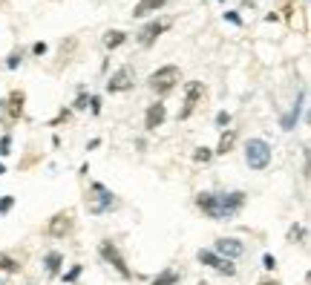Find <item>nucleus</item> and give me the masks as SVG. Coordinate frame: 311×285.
Segmentation results:
<instances>
[{
  "instance_id": "1",
  "label": "nucleus",
  "mask_w": 311,
  "mask_h": 285,
  "mask_svg": "<svg viewBox=\"0 0 311 285\" xmlns=\"http://www.w3.org/2000/svg\"><path fill=\"white\" fill-rule=\"evenodd\" d=\"M196 205H199V210H205V216L225 222V219H233L242 210L245 193L242 190H236V193H199Z\"/></svg>"
},
{
  "instance_id": "2",
  "label": "nucleus",
  "mask_w": 311,
  "mask_h": 285,
  "mask_svg": "<svg viewBox=\"0 0 311 285\" xmlns=\"http://www.w3.org/2000/svg\"><path fill=\"white\" fill-rule=\"evenodd\" d=\"M87 208H90V213H93V216H101V213L116 210V208H118V199L104 188V185H98V182H95L93 188H90V196H87Z\"/></svg>"
},
{
  "instance_id": "3",
  "label": "nucleus",
  "mask_w": 311,
  "mask_h": 285,
  "mask_svg": "<svg viewBox=\"0 0 311 285\" xmlns=\"http://www.w3.org/2000/svg\"><path fill=\"white\" fill-rule=\"evenodd\" d=\"M179 81H182V69H179V66H173V63H167V66L156 69L147 84H150V90H153V93L164 95V93H170Z\"/></svg>"
},
{
  "instance_id": "4",
  "label": "nucleus",
  "mask_w": 311,
  "mask_h": 285,
  "mask_svg": "<svg viewBox=\"0 0 311 285\" xmlns=\"http://www.w3.org/2000/svg\"><path fill=\"white\" fill-rule=\"evenodd\" d=\"M245 161L251 170H265L271 164V144L265 138H251L245 144Z\"/></svg>"
},
{
  "instance_id": "5",
  "label": "nucleus",
  "mask_w": 311,
  "mask_h": 285,
  "mask_svg": "<svg viewBox=\"0 0 311 285\" xmlns=\"http://www.w3.org/2000/svg\"><path fill=\"white\" fill-rule=\"evenodd\" d=\"M98 253H101V256H104V259H107V262H110V265H113V268H116L124 280L133 277V274H130V268H127V262H124V256H121V251H118L110 239H104V242L98 245Z\"/></svg>"
},
{
  "instance_id": "6",
  "label": "nucleus",
  "mask_w": 311,
  "mask_h": 285,
  "mask_svg": "<svg viewBox=\"0 0 311 285\" xmlns=\"http://www.w3.org/2000/svg\"><path fill=\"white\" fill-rule=\"evenodd\" d=\"M196 256H199V262H202V265H211V268L219 271L222 277H233V274H236V265H233L231 259H225V256L214 253V251H205V248H202Z\"/></svg>"
},
{
  "instance_id": "7",
  "label": "nucleus",
  "mask_w": 311,
  "mask_h": 285,
  "mask_svg": "<svg viewBox=\"0 0 311 285\" xmlns=\"http://www.w3.org/2000/svg\"><path fill=\"white\" fill-rule=\"evenodd\" d=\"M202 98H205V84L202 81H190L187 84V95H185V107L179 110V118H190Z\"/></svg>"
},
{
  "instance_id": "8",
  "label": "nucleus",
  "mask_w": 311,
  "mask_h": 285,
  "mask_svg": "<svg viewBox=\"0 0 311 285\" xmlns=\"http://www.w3.org/2000/svg\"><path fill=\"white\" fill-rule=\"evenodd\" d=\"M133 84H136V69H133V66H121V69H116L113 78L107 81V90H110V93H127Z\"/></svg>"
},
{
  "instance_id": "9",
  "label": "nucleus",
  "mask_w": 311,
  "mask_h": 285,
  "mask_svg": "<svg viewBox=\"0 0 311 285\" xmlns=\"http://www.w3.org/2000/svg\"><path fill=\"white\" fill-rule=\"evenodd\" d=\"M72 230V213H55L52 219H49V225H46V233L49 236H55V239H61V236H66Z\"/></svg>"
},
{
  "instance_id": "10",
  "label": "nucleus",
  "mask_w": 311,
  "mask_h": 285,
  "mask_svg": "<svg viewBox=\"0 0 311 285\" xmlns=\"http://www.w3.org/2000/svg\"><path fill=\"white\" fill-rule=\"evenodd\" d=\"M214 253H219V256H225V259H239L242 253H245V245L239 242V239H228V236H222V239H216V251Z\"/></svg>"
},
{
  "instance_id": "11",
  "label": "nucleus",
  "mask_w": 311,
  "mask_h": 285,
  "mask_svg": "<svg viewBox=\"0 0 311 285\" xmlns=\"http://www.w3.org/2000/svg\"><path fill=\"white\" fill-rule=\"evenodd\" d=\"M164 118H167L164 104H150V107H147V115H144V127L153 133V130H158V127L164 124Z\"/></svg>"
},
{
  "instance_id": "12",
  "label": "nucleus",
  "mask_w": 311,
  "mask_h": 285,
  "mask_svg": "<svg viewBox=\"0 0 311 285\" xmlns=\"http://www.w3.org/2000/svg\"><path fill=\"white\" fill-rule=\"evenodd\" d=\"M167 26H170V23H164V20H153V23H147L144 29L138 32V43H141V46H150V43H153V40L167 29Z\"/></svg>"
},
{
  "instance_id": "13",
  "label": "nucleus",
  "mask_w": 311,
  "mask_h": 285,
  "mask_svg": "<svg viewBox=\"0 0 311 285\" xmlns=\"http://www.w3.org/2000/svg\"><path fill=\"white\" fill-rule=\"evenodd\" d=\"M164 3H167V0H138L133 15H136V18H144V15H150V12H158Z\"/></svg>"
},
{
  "instance_id": "14",
  "label": "nucleus",
  "mask_w": 311,
  "mask_h": 285,
  "mask_svg": "<svg viewBox=\"0 0 311 285\" xmlns=\"http://www.w3.org/2000/svg\"><path fill=\"white\" fill-rule=\"evenodd\" d=\"M61 262H63V256L58 251H49L46 256H43V265H46V274L49 277H55L58 271H61Z\"/></svg>"
},
{
  "instance_id": "15",
  "label": "nucleus",
  "mask_w": 311,
  "mask_h": 285,
  "mask_svg": "<svg viewBox=\"0 0 311 285\" xmlns=\"http://www.w3.org/2000/svg\"><path fill=\"white\" fill-rule=\"evenodd\" d=\"M233 144H236V130H228V133H222V138H219L216 153H219V156L231 153V150H233Z\"/></svg>"
},
{
  "instance_id": "16",
  "label": "nucleus",
  "mask_w": 311,
  "mask_h": 285,
  "mask_svg": "<svg viewBox=\"0 0 311 285\" xmlns=\"http://www.w3.org/2000/svg\"><path fill=\"white\" fill-rule=\"evenodd\" d=\"M9 113H12V118H20V115H23V93H12V98H9Z\"/></svg>"
},
{
  "instance_id": "17",
  "label": "nucleus",
  "mask_w": 311,
  "mask_h": 285,
  "mask_svg": "<svg viewBox=\"0 0 311 285\" xmlns=\"http://www.w3.org/2000/svg\"><path fill=\"white\" fill-rule=\"evenodd\" d=\"M124 40H127L124 32H107V38H104V46H107V49H116V46H121Z\"/></svg>"
},
{
  "instance_id": "18",
  "label": "nucleus",
  "mask_w": 311,
  "mask_h": 285,
  "mask_svg": "<svg viewBox=\"0 0 311 285\" xmlns=\"http://www.w3.org/2000/svg\"><path fill=\"white\" fill-rule=\"evenodd\" d=\"M179 283V271H161L153 280V285H176Z\"/></svg>"
},
{
  "instance_id": "19",
  "label": "nucleus",
  "mask_w": 311,
  "mask_h": 285,
  "mask_svg": "<svg viewBox=\"0 0 311 285\" xmlns=\"http://www.w3.org/2000/svg\"><path fill=\"white\" fill-rule=\"evenodd\" d=\"M18 268H20V265H18V262H15L12 256L0 253V271H9V274H12V271H18Z\"/></svg>"
},
{
  "instance_id": "20",
  "label": "nucleus",
  "mask_w": 311,
  "mask_h": 285,
  "mask_svg": "<svg viewBox=\"0 0 311 285\" xmlns=\"http://www.w3.org/2000/svg\"><path fill=\"white\" fill-rule=\"evenodd\" d=\"M211 156H214V150H208V147H199V150L193 153L196 161H211Z\"/></svg>"
},
{
  "instance_id": "21",
  "label": "nucleus",
  "mask_w": 311,
  "mask_h": 285,
  "mask_svg": "<svg viewBox=\"0 0 311 285\" xmlns=\"http://www.w3.org/2000/svg\"><path fill=\"white\" fill-rule=\"evenodd\" d=\"M300 239H303V228H300V225H294V228L288 230V242H300Z\"/></svg>"
},
{
  "instance_id": "22",
  "label": "nucleus",
  "mask_w": 311,
  "mask_h": 285,
  "mask_svg": "<svg viewBox=\"0 0 311 285\" xmlns=\"http://www.w3.org/2000/svg\"><path fill=\"white\" fill-rule=\"evenodd\" d=\"M9 147H12V138H9V135H3V138H0V156H9V153H12Z\"/></svg>"
},
{
  "instance_id": "23",
  "label": "nucleus",
  "mask_w": 311,
  "mask_h": 285,
  "mask_svg": "<svg viewBox=\"0 0 311 285\" xmlns=\"http://www.w3.org/2000/svg\"><path fill=\"white\" fill-rule=\"evenodd\" d=\"M78 274H81V265H75L69 274H63V283H75V280H78Z\"/></svg>"
},
{
  "instance_id": "24",
  "label": "nucleus",
  "mask_w": 311,
  "mask_h": 285,
  "mask_svg": "<svg viewBox=\"0 0 311 285\" xmlns=\"http://www.w3.org/2000/svg\"><path fill=\"white\" fill-rule=\"evenodd\" d=\"M216 124L225 130V127L231 124V113H219V115H216Z\"/></svg>"
},
{
  "instance_id": "25",
  "label": "nucleus",
  "mask_w": 311,
  "mask_h": 285,
  "mask_svg": "<svg viewBox=\"0 0 311 285\" xmlns=\"http://www.w3.org/2000/svg\"><path fill=\"white\" fill-rule=\"evenodd\" d=\"M12 205H15V199H12V196H3V199H0V213H6Z\"/></svg>"
},
{
  "instance_id": "26",
  "label": "nucleus",
  "mask_w": 311,
  "mask_h": 285,
  "mask_svg": "<svg viewBox=\"0 0 311 285\" xmlns=\"http://www.w3.org/2000/svg\"><path fill=\"white\" fill-rule=\"evenodd\" d=\"M18 63H20V52H12V55H9V61H6V66H9V69H15Z\"/></svg>"
},
{
  "instance_id": "27",
  "label": "nucleus",
  "mask_w": 311,
  "mask_h": 285,
  "mask_svg": "<svg viewBox=\"0 0 311 285\" xmlns=\"http://www.w3.org/2000/svg\"><path fill=\"white\" fill-rule=\"evenodd\" d=\"M262 262H265V268H268V271H274V268H277V259H274L271 253H265V259H262Z\"/></svg>"
},
{
  "instance_id": "28",
  "label": "nucleus",
  "mask_w": 311,
  "mask_h": 285,
  "mask_svg": "<svg viewBox=\"0 0 311 285\" xmlns=\"http://www.w3.org/2000/svg\"><path fill=\"white\" fill-rule=\"evenodd\" d=\"M225 20H231V23H242V20H239V15H236V12H225Z\"/></svg>"
},
{
  "instance_id": "29",
  "label": "nucleus",
  "mask_w": 311,
  "mask_h": 285,
  "mask_svg": "<svg viewBox=\"0 0 311 285\" xmlns=\"http://www.w3.org/2000/svg\"><path fill=\"white\" fill-rule=\"evenodd\" d=\"M84 107H87V95L81 93L78 95V101H75V110H84Z\"/></svg>"
},
{
  "instance_id": "30",
  "label": "nucleus",
  "mask_w": 311,
  "mask_h": 285,
  "mask_svg": "<svg viewBox=\"0 0 311 285\" xmlns=\"http://www.w3.org/2000/svg\"><path fill=\"white\" fill-rule=\"evenodd\" d=\"M32 52H35V55H43V52H46V43H35Z\"/></svg>"
},
{
  "instance_id": "31",
  "label": "nucleus",
  "mask_w": 311,
  "mask_h": 285,
  "mask_svg": "<svg viewBox=\"0 0 311 285\" xmlns=\"http://www.w3.org/2000/svg\"><path fill=\"white\" fill-rule=\"evenodd\" d=\"M262 285H277V283H262Z\"/></svg>"
},
{
  "instance_id": "32",
  "label": "nucleus",
  "mask_w": 311,
  "mask_h": 285,
  "mask_svg": "<svg viewBox=\"0 0 311 285\" xmlns=\"http://www.w3.org/2000/svg\"><path fill=\"white\" fill-rule=\"evenodd\" d=\"M0 173H6V170H3V164H0Z\"/></svg>"
}]
</instances>
